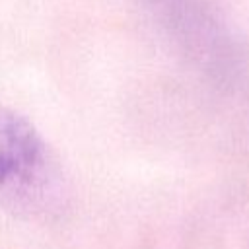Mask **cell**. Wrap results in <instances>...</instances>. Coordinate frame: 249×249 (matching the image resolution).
Instances as JSON below:
<instances>
[{"instance_id": "6da1fadb", "label": "cell", "mask_w": 249, "mask_h": 249, "mask_svg": "<svg viewBox=\"0 0 249 249\" xmlns=\"http://www.w3.org/2000/svg\"><path fill=\"white\" fill-rule=\"evenodd\" d=\"M70 181L39 130L0 103V210L29 220L56 222L70 210Z\"/></svg>"}]
</instances>
